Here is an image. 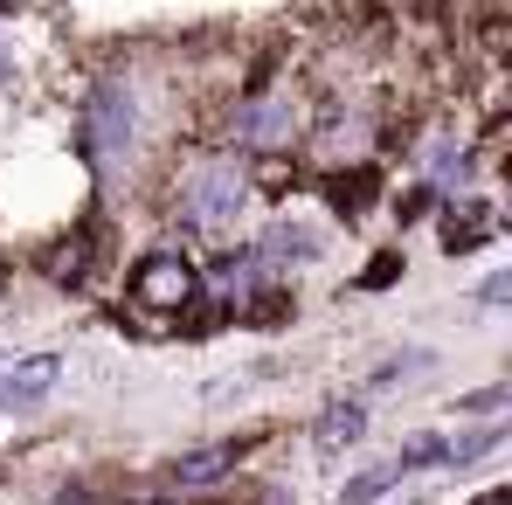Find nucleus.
Instances as JSON below:
<instances>
[{
	"instance_id": "18",
	"label": "nucleus",
	"mask_w": 512,
	"mask_h": 505,
	"mask_svg": "<svg viewBox=\"0 0 512 505\" xmlns=\"http://www.w3.org/2000/svg\"><path fill=\"white\" fill-rule=\"evenodd\" d=\"M0 367H7V353H0Z\"/></svg>"
},
{
	"instance_id": "11",
	"label": "nucleus",
	"mask_w": 512,
	"mask_h": 505,
	"mask_svg": "<svg viewBox=\"0 0 512 505\" xmlns=\"http://www.w3.org/2000/svg\"><path fill=\"white\" fill-rule=\"evenodd\" d=\"M291 312H298V298H291L284 284H263L256 298H243V312H236V319H243V326H284Z\"/></svg>"
},
{
	"instance_id": "10",
	"label": "nucleus",
	"mask_w": 512,
	"mask_h": 505,
	"mask_svg": "<svg viewBox=\"0 0 512 505\" xmlns=\"http://www.w3.org/2000/svg\"><path fill=\"white\" fill-rule=\"evenodd\" d=\"M360 436H367V409H360V402H333V409L319 416V429H312V450L333 457L340 443H360Z\"/></svg>"
},
{
	"instance_id": "12",
	"label": "nucleus",
	"mask_w": 512,
	"mask_h": 505,
	"mask_svg": "<svg viewBox=\"0 0 512 505\" xmlns=\"http://www.w3.org/2000/svg\"><path fill=\"white\" fill-rule=\"evenodd\" d=\"M388 485H395V471H360L340 492V505H374V499H388Z\"/></svg>"
},
{
	"instance_id": "16",
	"label": "nucleus",
	"mask_w": 512,
	"mask_h": 505,
	"mask_svg": "<svg viewBox=\"0 0 512 505\" xmlns=\"http://www.w3.org/2000/svg\"><path fill=\"white\" fill-rule=\"evenodd\" d=\"M471 505H512V492H506V485H492L485 499H471Z\"/></svg>"
},
{
	"instance_id": "5",
	"label": "nucleus",
	"mask_w": 512,
	"mask_h": 505,
	"mask_svg": "<svg viewBox=\"0 0 512 505\" xmlns=\"http://www.w3.org/2000/svg\"><path fill=\"white\" fill-rule=\"evenodd\" d=\"M243 457H250V443H243V436H222V443H201V450L173 457L160 478H167V492H208V485L236 478V471H243Z\"/></svg>"
},
{
	"instance_id": "15",
	"label": "nucleus",
	"mask_w": 512,
	"mask_h": 505,
	"mask_svg": "<svg viewBox=\"0 0 512 505\" xmlns=\"http://www.w3.org/2000/svg\"><path fill=\"white\" fill-rule=\"evenodd\" d=\"M506 298H512V277H506V270H499V277H485V305H506Z\"/></svg>"
},
{
	"instance_id": "6",
	"label": "nucleus",
	"mask_w": 512,
	"mask_h": 505,
	"mask_svg": "<svg viewBox=\"0 0 512 505\" xmlns=\"http://www.w3.org/2000/svg\"><path fill=\"white\" fill-rule=\"evenodd\" d=\"M49 388H56V360H49V353H42V360H21V367H0V409H7V416L42 409Z\"/></svg>"
},
{
	"instance_id": "4",
	"label": "nucleus",
	"mask_w": 512,
	"mask_h": 505,
	"mask_svg": "<svg viewBox=\"0 0 512 505\" xmlns=\"http://www.w3.org/2000/svg\"><path fill=\"white\" fill-rule=\"evenodd\" d=\"M132 132H139V97H132V84H118V77L90 84L84 125H77V153H84L90 167H111L132 146Z\"/></svg>"
},
{
	"instance_id": "8",
	"label": "nucleus",
	"mask_w": 512,
	"mask_h": 505,
	"mask_svg": "<svg viewBox=\"0 0 512 505\" xmlns=\"http://www.w3.org/2000/svg\"><path fill=\"white\" fill-rule=\"evenodd\" d=\"M250 256H256V270H291V263H312L319 256V236L298 229V222H270L250 243Z\"/></svg>"
},
{
	"instance_id": "1",
	"label": "nucleus",
	"mask_w": 512,
	"mask_h": 505,
	"mask_svg": "<svg viewBox=\"0 0 512 505\" xmlns=\"http://www.w3.org/2000/svg\"><path fill=\"white\" fill-rule=\"evenodd\" d=\"M243 208H250V173L236 167L229 153L187 160L180 180L167 187V215H173L180 236H229Z\"/></svg>"
},
{
	"instance_id": "7",
	"label": "nucleus",
	"mask_w": 512,
	"mask_h": 505,
	"mask_svg": "<svg viewBox=\"0 0 512 505\" xmlns=\"http://www.w3.org/2000/svg\"><path fill=\"white\" fill-rule=\"evenodd\" d=\"M492 229H499L492 201H478V194L443 201V250H450V256H464V250H478V243H492Z\"/></svg>"
},
{
	"instance_id": "9",
	"label": "nucleus",
	"mask_w": 512,
	"mask_h": 505,
	"mask_svg": "<svg viewBox=\"0 0 512 505\" xmlns=\"http://www.w3.org/2000/svg\"><path fill=\"white\" fill-rule=\"evenodd\" d=\"M374 187H381V173L360 160V167H346V173H333V180H326V201H333V215L360 222V215H367V201H374Z\"/></svg>"
},
{
	"instance_id": "17",
	"label": "nucleus",
	"mask_w": 512,
	"mask_h": 505,
	"mask_svg": "<svg viewBox=\"0 0 512 505\" xmlns=\"http://www.w3.org/2000/svg\"><path fill=\"white\" fill-rule=\"evenodd\" d=\"M7 284H14V270H7V256H0V298H7Z\"/></svg>"
},
{
	"instance_id": "3",
	"label": "nucleus",
	"mask_w": 512,
	"mask_h": 505,
	"mask_svg": "<svg viewBox=\"0 0 512 505\" xmlns=\"http://www.w3.org/2000/svg\"><path fill=\"white\" fill-rule=\"evenodd\" d=\"M201 263L180 250H146L132 263V277H125V298H132V312H173V326H180V312L201 298Z\"/></svg>"
},
{
	"instance_id": "13",
	"label": "nucleus",
	"mask_w": 512,
	"mask_h": 505,
	"mask_svg": "<svg viewBox=\"0 0 512 505\" xmlns=\"http://www.w3.org/2000/svg\"><path fill=\"white\" fill-rule=\"evenodd\" d=\"M49 505H111V499H104L97 485H63V492H56Z\"/></svg>"
},
{
	"instance_id": "2",
	"label": "nucleus",
	"mask_w": 512,
	"mask_h": 505,
	"mask_svg": "<svg viewBox=\"0 0 512 505\" xmlns=\"http://www.w3.org/2000/svg\"><path fill=\"white\" fill-rule=\"evenodd\" d=\"M305 125H312V111H305V97H291V90H243V104L229 111V146H243V153H298L305 146Z\"/></svg>"
},
{
	"instance_id": "14",
	"label": "nucleus",
	"mask_w": 512,
	"mask_h": 505,
	"mask_svg": "<svg viewBox=\"0 0 512 505\" xmlns=\"http://www.w3.org/2000/svg\"><path fill=\"white\" fill-rule=\"evenodd\" d=\"M395 270H402V256H381V263H374L360 284H367V291H381V284H395Z\"/></svg>"
}]
</instances>
